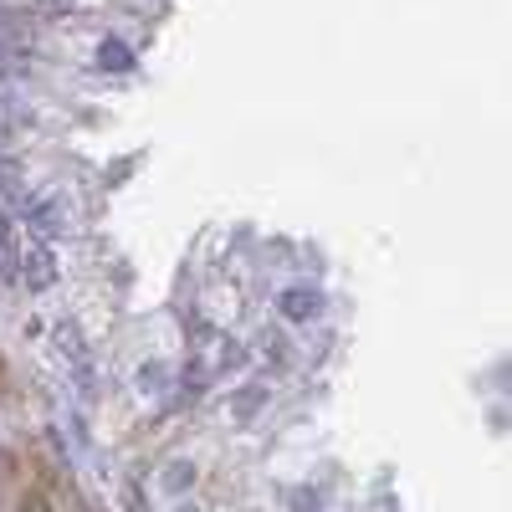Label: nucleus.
<instances>
[{
	"label": "nucleus",
	"instance_id": "f257e3e1",
	"mask_svg": "<svg viewBox=\"0 0 512 512\" xmlns=\"http://www.w3.org/2000/svg\"><path fill=\"white\" fill-rule=\"evenodd\" d=\"M277 308H282V318H287V323H308V318H318L323 297H318L313 287H287V292L277 297Z\"/></svg>",
	"mask_w": 512,
	"mask_h": 512
},
{
	"label": "nucleus",
	"instance_id": "f03ea898",
	"mask_svg": "<svg viewBox=\"0 0 512 512\" xmlns=\"http://www.w3.org/2000/svg\"><path fill=\"white\" fill-rule=\"evenodd\" d=\"M21 262H26L31 287H47V282H52V251L41 246V241H26V246H21Z\"/></svg>",
	"mask_w": 512,
	"mask_h": 512
},
{
	"label": "nucleus",
	"instance_id": "7ed1b4c3",
	"mask_svg": "<svg viewBox=\"0 0 512 512\" xmlns=\"http://www.w3.org/2000/svg\"><path fill=\"white\" fill-rule=\"evenodd\" d=\"M98 67H108V72H128V67H134V52H128L123 41H103V47H98Z\"/></svg>",
	"mask_w": 512,
	"mask_h": 512
},
{
	"label": "nucleus",
	"instance_id": "20e7f679",
	"mask_svg": "<svg viewBox=\"0 0 512 512\" xmlns=\"http://www.w3.org/2000/svg\"><path fill=\"white\" fill-rule=\"evenodd\" d=\"M21 512H52V502L41 497V492H26V497H21Z\"/></svg>",
	"mask_w": 512,
	"mask_h": 512
},
{
	"label": "nucleus",
	"instance_id": "39448f33",
	"mask_svg": "<svg viewBox=\"0 0 512 512\" xmlns=\"http://www.w3.org/2000/svg\"><path fill=\"white\" fill-rule=\"evenodd\" d=\"M41 6H47V11H67V6H72V0H41Z\"/></svg>",
	"mask_w": 512,
	"mask_h": 512
},
{
	"label": "nucleus",
	"instance_id": "423d86ee",
	"mask_svg": "<svg viewBox=\"0 0 512 512\" xmlns=\"http://www.w3.org/2000/svg\"><path fill=\"white\" fill-rule=\"evenodd\" d=\"M0 384H6V364H0Z\"/></svg>",
	"mask_w": 512,
	"mask_h": 512
}]
</instances>
